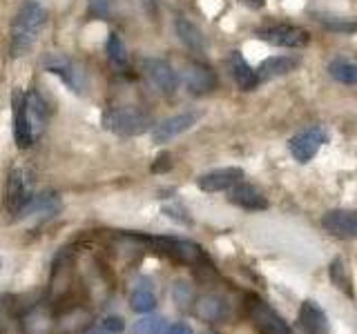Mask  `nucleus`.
<instances>
[{"mask_svg": "<svg viewBox=\"0 0 357 334\" xmlns=\"http://www.w3.org/2000/svg\"><path fill=\"white\" fill-rule=\"evenodd\" d=\"M45 7L38 0H25L11 25V56H25L45 25Z\"/></svg>", "mask_w": 357, "mask_h": 334, "instance_id": "nucleus-1", "label": "nucleus"}, {"mask_svg": "<svg viewBox=\"0 0 357 334\" xmlns=\"http://www.w3.org/2000/svg\"><path fill=\"white\" fill-rule=\"evenodd\" d=\"M103 127L116 136H141L152 127V116L139 107H116L105 111Z\"/></svg>", "mask_w": 357, "mask_h": 334, "instance_id": "nucleus-2", "label": "nucleus"}, {"mask_svg": "<svg viewBox=\"0 0 357 334\" xmlns=\"http://www.w3.org/2000/svg\"><path fill=\"white\" fill-rule=\"evenodd\" d=\"M36 196L33 194V174L27 167H16L14 172L9 174L7 181V212L11 216H18L22 209L29 205V200Z\"/></svg>", "mask_w": 357, "mask_h": 334, "instance_id": "nucleus-3", "label": "nucleus"}, {"mask_svg": "<svg viewBox=\"0 0 357 334\" xmlns=\"http://www.w3.org/2000/svg\"><path fill=\"white\" fill-rule=\"evenodd\" d=\"M45 70L50 74L63 78V83L72 89L74 94H83L85 87H87V81H85V72L81 70V65L74 63L72 58H67L65 54H50L45 56Z\"/></svg>", "mask_w": 357, "mask_h": 334, "instance_id": "nucleus-4", "label": "nucleus"}, {"mask_svg": "<svg viewBox=\"0 0 357 334\" xmlns=\"http://www.w3.org/2000/svg\"><path fill=\"white\" fill-rule=\"evenodd\" d=\"M248 317L259 334H290V326L284 321V317L257 296H252L248 303Z\"/></svg>", "mask_w": 357, "mask_h": 334, "instance_id": "nucleus-5", "label": "nucleus"}, {"mask_svg": "<svg viewBox=\"0 0 357 334\" xmlns=\"http://www.w3.org/2000/svg\"><path fill=\"white\" fill-rule=\"evenodd\" d=\"M11 105H14V141L20 150H29L33 141H36V134H33L29 122L27 94L22 89H16L14 98H11Z\"/></svg>", "mask_w": 357, "mask_h": 334, "instance_id": "nucleus-6", "label": "nucleus"}, {"mask_svg": "<svg viewBox=\"0 0 357 334\" xmlns=\"http://www.w3.org/2000/svg\"><path fill=\"white\" fill-rule=\"evenodd\" d=\"M324 143H328V134L324 132L321 127L312 125V127L299 132L297 136L290 138L288 148H290V154H293L299 163H308L312 156L321 150Z\"/></svg>", "mask_w": 357, "mask_h": 334, "instance_id": "nucleus-7", "label": "nucleus"}, {"mask_svg": "<svg viewBox=\"0 0 357 334\" xmlns=\"http://www.w3.org/2000/svg\"><path fill=\"white\" fill-rule=\"evenodd\" d=\"M257 36L261 40L275 45V47H304L308 42V31L301 27H290V25H275V27H266L257 31Z\"/></svg>", "mask_w": 357, "mask_h": 334, "instance_id": "nucleus-8", "label": "nucleus"}, {"mask_svg": "<svg viewBox=\"0 0 357 334\" xmlns=\"http://www.w3.org/2000/svg\"><path fill=\"white\" fill-rule=\"evenodd\" d=\"M321 225L333 237L355 241L357 239V212L355 209H331L324 214Z\"/></svg>", "mask_w": 357, "mask_h": 334, "instance_id": "nucleus-9", "label": "nucleus"}, {"mask_svg": "<svg viewBox=\"0 0 357 334\" xmlns=\"http://www.w3.org/2000/svg\"><path fill=\"white\" fill-rule=\"evenodd\" d=\"M61 212V198L59 194H54V192H43V194H36L31 200H29V205L20 212V214L16 216L18 221H33V223H45V221H50L54 218L56 214Z\"/></svg>", "mask_w": 357, "mask_h": 334, "instance_id": "nucleus-10", "label": "nucleus"}, {"mask_svg": "<svg viewBox=\"0 0 357 334\" xmlns=\"http://www.w3.org/2000/svg\"><path fill=\"white\" fill-rule=\"evenodd\" d=\"M197 120H199L197 111H183V114L165 118L163 122H159V125L152 129V138H154V143H170L172 138L181 136L183 132H188Z\"/></svg>", "mask_w": 357, "mask_h": 334, "instance_id": "nucleus-11", "label": "nucleus"}, {"mask_svg": "<svg viewBox=\"0 0 357 334\" xmlns=\"http://www.w3.org/2000/svg\"><path fill=\"white\" fill-rule=\"evenodd\" d=\"M145 74L150 76V81L161 89L163 94H174L178 87V76L174 67L163 58H145L143 61Z\"/></svg>", "mask_w": 357, "mask_h": 334, "instance_id": "nucleus-12", "label": "nucleus"}, {"mask_svg": "<svg viewBox=\"0 0 357 334\" xmlns=\"http://www.w3.org/2000/svg\"><path fill=\"white\" fill-rule=\"evenodd\" d=\"M243 181V170L241 167H221V170H212L204 176H199V189L204 192H223Z\"/></svg>", "mask_w": 357, "mask_h": 334, "instance_id": "nucleus-13", "label": "nucleus"}, {"mask_svg": "<svg viewBox=\"0 0 357 334\" xmlns=\"http://www.w3.org/2000/svg\"><path fill=\"white\" fill-rule=\"evenodd\" d=\"M228 200H230L232 205L241 207V209H252V212H259V209L268 207L266 196L255 185H248V183L232 185L228 189Z\"/></svg>", "mask_w": 357, "mask_h": 334, "instance_id": "nucleus-14", "label": "nucleus"}, {"mask_svg": "<svg viewBox=\"0 0 357 334\" xmlns=\"http://www.w3.org/2000/svg\"><path fill=\"white\" fill-rule=\"evenodd\" d=\"M299 328L306 334H328V317L315 301H304L299 310Z\"/></svg>", "mask_w": 357, "mask_h": 334, "instance_id": "nucleus-15", "label": "nucleus"}, {"mask_svg": "<svg viewBox=\"0 0 357 334\" xmlns=\"http://www.w3.org/2000/svg\"><path fill=\"white\" fill-rule=\"evenodd\" d=\"M185 85H188V92L195 94V96H204V94H210L212 89L217 87V74L210 70L208 65H192L188 70V76H185Z\"/></svg>", "mask_w": 357, "mask_h": 334, "instance_id": "nucleus-16", "label": "nucleus"}, {"mask_svg": "<svg viewBox=\"0 0 357 334\" xmlns=\"http://www.w3.org/2000/svg\"><path fill=\"white\" fill-rule=\"evenodd\" d=\"M195 315L201 321L215 323L228 315V303H226V299L219 294H206L195 303Z\"/></svg>", "mask_w": 357, "mask_h": 334, "instance_id": "nucleus-17", "label": "nucleus"}, {"mask_svg": "<svg viewBox=\"0 0 357 334\" xmlns=\"http://www.w3.org/2000/svg\"><path fill=\"white\" fill-rule=\"evenodd\" d=\"M228 65H230V72L234 76V83H237L241 89H245V92H248V89H255L257 85H259L257 72L252 70V67L248 65V61H245L239 51H232L230 54Z\"/></svg>", "mask_w": 357, "mask_h": 334, "instance_id": "nucleus-18", "label": "nucleus"}, {"mask_svg": "<svg viewBox=\"0 0 357 334\" xmlns=\"http://www.w3.org/2000/svg\"><path fill=\"white\" fill-rule=\"evenodd\" d=\"M297 67V61L290 58V56H271V58H266L259 70H257V78L261 81H273V78H279V76H286L290 74Z\"/></svg>", "mask_w": 357, "mask_h": 334, "instance_id": "nucleus-19", "label": "nucleus"}, {"mask_svg": "<svg viewBox=\"0 0 357 334\" xmlns=\"http://www.w3.org/2000/svg\"><path fill=\"white\" fill-rule=\"evenodd\" d=\"M174 27H176V36L181 38V42L190 51H195V54H204L206 51V38H204V33H201V29L195 25V22H190L185 18H178Z\"/></svg>", "mask_w": 357, "mask_h": 334, "instance_id": "nucleus-20", "label": "nucleus"}, {"mask_svg": "<svg viewBox=\"0 0 357 334\" xmlns=\"http://www.w3.org/2000/svg\"><path fill=\"white\" fill-rule=\"evenodd\" d=\"M130 308L139 315H150V312L156 308V296L150 287V281H141V285L134 287V292L130 296Z\"/></svg>", "mask_w": 357, "mask_h": 334, "instance_id": "nucleus-21", "label": "nucleus"}, {"mask_svg": "<svg viewBox=\"0 0 357 334\" xmlns=\"http://www.w3.org/2000/svg\"><path fill=\"white\" fill-rule=\"evenodd\" d=\"M27 111H29L31 129L38 136V134L43 132V127H45V122H47L50 111H47V105H45V100L36 92H29L27 94Z\"/></svg>", "mask_w": 357, "mask_h": 334, "instance_id": "nucleus-22", "label": "nucleus"}, {"mask_svg": "<svg viewBox=\"0 0 357 334\" xmlns=\"http://www.w3.org/2000/svg\"><path fill=\"white\" fill-rule=\"evenodd\" d=\"M328 74L335 78L337 83L344 85H357V63L349 58H333L328 63Z\"/></svg>", "mask_w": 357, "mask_h": 334, "instance_id": "nucleus-23", "label": "nucleus"}, {"mask_svg": "<svg viewBox=\"0 0 357 334\" xmlns=\"http://www.w3.org/2000/svg\"><path fill=\"white\" fill-rule=\"evenodd\" d=\"M107 56L114 67H119V70H126L128 63H130V54H128V47L126 42H123V38L119 36V33H109L107 36Z\"/></svg>", "mask_w": 357, "mask_h": 334, "instance_id": "nucleus-24", "label": "nucleus"}, {"mask_svg": "<svg viewBox=\"0 0 357 334\" xmlns=\"http://www.w3.org/2000/svg\"><path fill=\"white\" fill-rule=\"evenodd\" d=\"M165 330V319L159 315H145L130 328V334H161Z\"/></svg>", "mask_w": 357, "mask_h": 334, "instance_id": "nucleus-25", "label": "nucleus"}, {"mask_svg": "<svg viewBox=\"0 0 357 334\" xmlns=\"http://www.w3.org/2000/svg\"><path fill=\"white\" fill-rule=\"evenodd\" d=\"M319 22L321 25H326V29H333V31H342V33H355L357 31V22H351V20L324 16V18H319Z\"/></svg>", "mask_w": 357, "mask_h": 334, "instance_id": "nucleus-26", "label": "nucleus"}, {"mask_svg": "<svg viewBox=\"0 0 357 334\" xmlns=\"http://www.w3.org/2000/svg\"><path fill=\"white\" fill-rule=\"evenodd\" d=\"M174 301L178 305H188L190 301H192V289H190V285L188 283H181L178 281L176 285H174Z\"/></svg>", "mask_w": 357, "mask_h": 334, "instance_id": "nucleus-27", "label": "nucleus"}, {"mask_svg": "<svg viewBox=\"0 0 357 334\" xmlns=\"http://www.w3.org/2000/svg\"><path fill=\"white\" fill-rule=\"evenodd\" d=\"M100 328H105L109 334H121L123 330H126V321H123L121 317H105L103 321L98 323Z\"/></svg>", "mask_w": 357, "mask_h": 334, "instance_id": "nucleus-28", "label": "nucleus"}, {"mask_svg": "<svg viewBox=\"0 0 357 334\" xmlns=\"http://www.w3.org/2000/svg\"><path fill=\"white\" fill-rule=\"evenodd\" d=\"M331 278H333V283H337L342 289H349V281H346V274H344V267H342L340 259L331 263Z\"/></svg>", "mask_w": 357, "mask_h": 334, "instance_id": "nucleus-29", "label": "nucleus"}, {"mask_svg": "<svg viewBox=\"0 0 357 334\" xmlns=\"http://www.w3.org/2000/svg\"><path fill=\"white\" fill-rule=\"evenodd\" d=\"M89 7L96 16H107L109 11V0H89Z\"/></svg>", "mask_w": 357, "mask_h": 334, "instance_id": "nucleus-30", "label": "nucleus"}, {"mask_svg": "<svg viewBox=\"0 0 357 334\" xmlns=\"http://www.w3.org/2000/svg\"><path fill=\"white\" fill-rule=\"evenodd\" d=\"M161 334H192V328H190L188 323H172V326H167Z\"/></svg>", "mask_w": 357, "mask_h": 334, "instance_id": "nucleus-31", "label": "nucleus"}, {"mask_svg": "<svg viewBox=\"0 0 357 334\" xmlns=\"http://www.w3.org/2000/svg\"><path fill=\"white\" fill-rule=\"evenodd\" d=\"M163 212H165V214L170 216V218L178 221V223H190L188 216H181V214H185V209H183V207H165Z\"/></svg>", "mask_w": 357, "mask_h": 334, "instance_id": "nucleus-32", "label": "nucleus"}, {"mask_svg": "<svg viewBox=\"0 0 357 334\" xmlns=\"http://www.w3.org/2000/svg\"><path fill=\"white\" fill-rule=\"evenodd\" d=\"M170 156H167V154H161L159 156V159H156V163L152 165V170L154 172H165V170H170Z\"/></svg>", "mask_w": 357, "mask_h": 334, "instance_id": "nucleus-33", "label": "nucleus"}, {"mask_svg": "<svg viewBox=\"0 0 357 334\" xmlns=\"http://www.w3.org/2000/svg\"><path fill=\"white\" fill-rule=\"evenodd\" d=\"M89 334H109V332H107L105 328H100V326H96V328H94L92 332H89Z\"/></svg>", "mask_w": 357, "mask_h": 334, "instance_id": "nucleus-34", "label": "nucleus"}, {"mask_svg": "<svg viewBox=\"0 0 357 334\" xmlns=\"http://www.w3.org/2000/svg\"><path fill=\"white\" fill-rule=\"evenodd\" d=\"M243 3H250V5H255V7H261V5H264V0H243Z\"/></svg>", "mask_w": 357, "mask_h": 334, "instance_id": "nucleus-35", "label": "nucleus"}, {"mask_svg": "<svg viewBox=\"0 0 357 334\" xmlns=\"http://www.w3.org/2000/svg\"><path fill=\"white\" fill-rule=\"evenodd\" d=\"M204 334H215V332H204Z\"/></svg>", "mask_w": 357, "mask_h": 334, "instance_id": "nucleus-36", "label": "nucleus"}]
</instances>
